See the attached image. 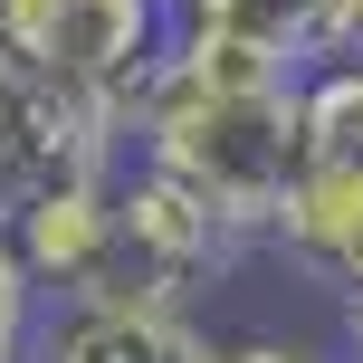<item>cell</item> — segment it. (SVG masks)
I'll return each instance as SVG.
<instances>
[{
  "instance_id": "obj_1",
  "label": "cell",
  "mask_w": 363,
  "mask_h": 363,
  "mask_svg": "<svg viewBox=\"0 0 363 363\" xmlns=\"http://www.w3.org/2000/svg\"><path fill=\"white\" fill-rule=\"evenodd\" d=\"M134 163L182 182L191 201H211L239 239H268L277 211H287L296 172H306V144H296V77L287 86H220V77L182 67L163 48L144 106H134Z\"/></svg>"
},
{
  "instance_id": "obj_2",
  "label": "cell",
  "mask_w": 363,
  "mask_h": 363,
  "mask_svg": "<svg viewBox=\"0 0 363 363\" xmlns=\"http://www.w3.org/2000/svg\"><path fill=\"white\" fill-rule=\"evenodd\" d=\"M0 48L134 144V106L172 48V0H0Z\"/></svg>"
},
{
  "instance_id": "obj_3",
  "label": "cell",
  "mask_w": 363,
  "mask_h": 363,
  "mask_svg": "<svg viewBox=\"0 0 363 363\" xmlns=\"http://www.w3.org/2000/svg\"><path fill=\"white\" fill-rule=\"evenodd\" d=\"M239 258H249V239H239L211 201H191L182 182L144 172L125 153V172H115V277L106 287H134V296H153V306H201Z\"/></svg>"
},
{
  "instance_id": "obj_4",
  "label": "cell",
  "mask_w": 363,
  "mask_h": 363,
  "mask_svg": "<svg viewBox=\"0 0 363 363\" xmlns=\"http://www.w3.org/2000/svg\"><path fill=\"white\" fill-rule=\"evenodd\" d=\"M115 163H125V134L0 48V220L29 211V201L57 191V182H96Z\"/></svg>"
},
{
  "instance_id": "obj_5",
  "label": "cell",
  "mask_w": 363,
  "mask_h": 363,
  "mask_svg": "<svg viewBox=\"0 0 363 363\" xmlns=\"http://www.w3.org/2000/svg\"><path fill=\"white\" fill-rule=\"evenodd\" d=\"M38 363H220V335L191 306H153L134 287H96L48 306Z\"/></svg>"
},
{
  "instance_id": "obj_6",
  "label": "cell",
  "mask_w": 363,
  "mask_h": 363,
  "mask_svg": "<svg viewBox=\"0 0 363 363\" xmlns=\"http://www.w3.org/2000/svg\"><path fill=\"white\" fill-rule=\"evenodd\" d=\"M115 172H125V163H115ZM115 172L57 182V191H38L29 211L0 220V230L19 239V258H29V277L48 287V306H67V296H86V287L115 277Z\"/></svg>"
},
{
  "instance_id": "obj_7",
  "label": "cell",
  "mask_w": 363,
  "mask_h": 363,
  "mask_svg": "<svg viewBox=\"0 0 363 363\" xmlns=\"http://www.w3.org/2000/svg\"><path fill=\"white\" fill-rule=\"evenodd\" d=\"M268 249L296 277H315L335 306H354L363 296V172H296Z\"/></svg>"
},
{
  "instance_id": "obj_8",
  "label": "cell",
  "mask_w": 363,
  "mask_h": 363,
  "mask_svg": "<svg viewBox=\"0 0 363 363\" xmlns=\"http://www.w3.org/2000/svg\"><path fill=\"white\" fill-rule=\"evenodd\" d=\"M296 144H306V172H363V57H306Z\"/></svg>"
},
{
  "instance_id": "obj_9",
  "label": "cell",
  "mask_w": 363,
  "mask_h": 363,
  "mask_svg": "<svg viewBox=\"0 0 363 363\" xmlns=\"http://www.w3.org/2000/svg\"><path fill=\"white\" fill-rule=\"evenodd\" d=\"M172 29H220V38H249V48H277L306 67L335 29V0H172Z\"/></svg>"
},
{
  "instance_id": "obj_10",
  "label": "cell",
  "mask_w": 363,
  "mask_h": 363,
  "mask_svg": "<svg viewBox=\"0 0 363 363\" xmlns=\"http://www.w3.org/2000/svg\"><path fill=\"white\" fill-rule=\"evenodd\" d=\"M38 335H48V287L29 277L19 239L0 230V363H38Z\"/></svg>"
},
{
  "instance_id": "obj_11",
  "label": "cell",
  "mask_w": 363,
  "mask_h": 363,
  "mask_svg": "<svg viewBox=\"0 0 363 363\" xmlns=\"http://www.w3.org/2000/svg\"><path fill=\"white\" fill-rule=\"evenodd\" d=\"M220 363H345V354H325V345H296V335H220Z\"/></svg>"
},
{
  "instance_id": "obj_12",
  "label": "cell",
  "mask_w": 363,
  "mask_h": 363,
  "mask_svg": "<svg viewBox=\"0 0 363 363\" xmlns=\"http://www.w3.org/2000/svg\"><path fill=\"white\" fill-rule=\"evenodd\" d=\"M315 57H363V0H335V29H325Z\"/></svg>"
},
{
  "instance_id": "obj_13",
  "label": "cell",
  "mask_w": 363,
  "mask_h": 363,
  "mask_svg": "<svg viewBox=\"0 0 363 363\" xmlns=\"http://www.w3.org/2000/svg\"><path fill=\"white\" fill-rule=\"evenodd\" d=\"M335 354L363 363V296H354V306H335Z\"/></svg>"
}]
</instances>
